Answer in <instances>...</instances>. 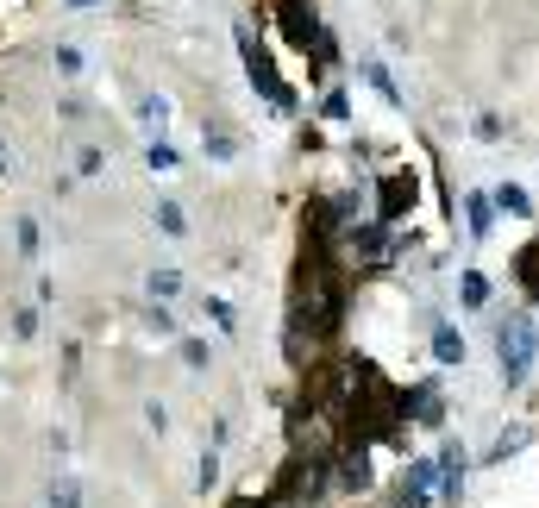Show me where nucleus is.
<instances>
[{
    "mask_svg": "<svg viewBox=\"0 0 539 508\" xmlns=\"http://www.w3.org/2000/svg\"><path fill=\"white\" fill-rule=\"evenodd\" d=\"M145 289H151V302H170V295L182 289V276H176V270H151V283H145Z\"/></svg>",
    "mask_w": 539,
    "mask_h": 508,
    "instance_id": "13",
    "label": "nucleus"
},
{
    "mask_svg": "<svg viewBox=\"0 0 539 508\" xmlns=\"http://www.w3.org/2000/svg\"><path fill=\"white\" fill-rule=\"evenodd\" d=\"M138 120H145V126H163V120H170V101H163V95H145V101H138Z\"/></svg>",
    "mask_w": 539,
    "mask_h": 508,
    "instance_id": "14",
    "label": "nucleus"
},
{
    "mask_svg": "<svg viewBox=\"0 0 539 508\" xmlns=\"http://www.w3.org/2000/svg\"><path fill=\"white\" fill-rule=\"evenodd\" d=\"M408 207H414V176H402V170L383 176V189H377V220L395 226V220L408 214Z\"/></svg>",
    "mask_w": 539,
    "mask_h": 508,
    "instance_id": "4",
    "label": "nucleus"
},
{
    "mask_svg": "<svg viewBox=\"0 0 539 508\" xmlns=\"http://www.w3.org/2000/svg\"><path fill=\"white\" fill-rule=\"evenodd\" d=\"M496 358H502V377H508V383H521V377L533 371V358H539V327H533V314L496 320Z\"/></svg>",
    "mask_w": 539,
    "mask_h": 508,
    "instance_id": "1",
    "label": "nucleus"
},
{
    "mask_svg": "<svg viewBox=\"0 0 539 508\" xmlns=\"http://www.w3.org/2000/svg\"><path fill=\"white\" fill-rule=\"evenodd\" d=\"M207 314H214L220 333H232V320H239V314H232V302H220V295H207Z\"/></svg>",
    "mask_w": 539,
    "mask_h": 508,
    "instance_id": "19",
    "label": "nucleus"
},
{
    "mask_svg": "<svg viewBox=\"0 0 539 508\" xmlns=\"http://www.w3.org/2000/svg\"><path fill=\"white\" fill-rule=\"evenodd\" d=\"M19 251H26V258L38 251V226H32V220H19Z\"/></svg>",
    "mask_w": 539,
    "mask_h": 508,
    "instance_id": "25",
    "label": "nucleus"
},
{
    "mask_svg": "<svg viewBox=\"0 0 539 508\" xmlns=\"http://www.w3.org/2000/svg\"><path fill=\"white\" fill-rule=\"evenodd\" d=\"M464 207H471V233L483 239V233H489V226H496V195H471V201H464Z\"/></svg>",
    "mask_w": 539,
    "mask_h": 508,
    "instance_id": "11",
    "label": "nucleus"
},
{
    "mask_svg": "<svg viewBox=\"0 0 539 508\" xmlns=\"http://www.w3.org/2000/svg\"><path fill=\"white\" fill-rule=\"evenodd\" d=\"M13 333L32 339V333H38V308H19V314H13Z\"/></svg>",
    "mask_w": 539,
    "mask_h": 508,
    "instance_id": "23",
    "label": "nucleus"
},
{
    "mask_svg": "<svg viewBox=\"0 0 539 508\" xmlns=\"http://www.w3.org/2000/svg\"><path fill=\"white\" fill-rule=\"evenodd\" d=\"M145 327H151V333L163 339V333H176V314L163 308V302H151V308H145Z\"/></svg>",
    "mask_w": 539,
    "mask_h": 508,
    "instance_id": "16",
    "label": "nucleus"
},
{
    "mask_svg": "<svg viewBox=\"0 0 539 508\" xmlns=\"http://www.w3.org/2000/svg\"><path fill=\"white\" fill-rule=\"evenodd\" d=\"M13 170V151H7V138H0V176H7Z\"/></svg>",
    "mask_w": 539,
    "mask_h": 508,
    "instance_id": "26",
    "label": "nucleus"
},
{
    "mask_svg": "<svg viewBox=\"0 0 539 508\" xmlns=\"http://www.w3.org/2000/svg\"><path fill=\"white\" fill-rule=\"evenodd\" d=\"M514 276H521V289H527V302H539V239L514 258Z\"/></svg>",
    "mask_w": 539,
    "mask_h": 508,
    "instance_id": "7",
    "label": "nucleus"
},
{
    "mask_svg": "<svg viewBox=\"0 0 539 508\" xmlns=\"http://www.w3.org/2000/svg\"><path fill=\"white\" fill-rule=\"evenodd\" d=\"M433 358H439V364H464V339H458V327H439V333H433Z\"/></svg>",
    "mask_w": 539,
    "mask_h": 508,
    "instance_id": "10",
    "label": "nucleus"
},
{
    "mask_svg": "<svg viewBox=\"0 0 539 508\" xmlns=\"http://www.w3.org/2000/svg\"><path fill=\"white\" fill-rule=\"evenodd\" d=\"M339 483H345V490H364V483H370V452H364V440L339 452Z\"/></svg>",
    "mask_w": 539,
    "mask_h": 508,
    "instance_id": "6",
    "label": "nucleus"
},
{
    "mask_svg": "<svg viewBox=\"0 0 539 508\" xmlns=\"http://www.w3.org/2000/svg\"><path fill=\"white\" fill-rule=\"evenodd\" d=\"M320 113H326V120H345V113H351V101H345V95H339V88H333V95H326V101H320Z\"/></svg>",
    "mask_w": 539,
    "mask_h": 508,
    "instance_id": "24",
    "label": "nucleus"
},
{
    "mask_svg": "<svg viewBox=\"0 0 539 508\" xmlns=\"http://www.w3.org/2000/svg\"><path fill=\"white\" fill-rule=\"evenodd\" d=\"M496 207H502L508 220H527V214H533V201H527L521 182H502V189H496Z\"/></svg>",
    "mask_w": 539,
    "mask_h": 508,
    "instance_id": "8",
    "label": "nucleus"
},
{
    "mask_svg": "<svg viewBox=\"0 0 539 508\" xmlns=\"http://www.w3.org/2000/svg\"><path fill=\"white\" fill-rule=\"evenodd\" d=\"M439 490V458H408L402 477V508H427V496Z\"/></svg>",
    "mask_w": 539,
    "mask_h": 508,
    "instance_id": "3",
    "label": "nucleus"
},
{
    "mask_svg": "<svg viewBox=\"0 0 539 508\" xmlns=\"http://www.w3.org/2000/svg\"><path fill=\"white\" fill-rule=\"evenodd\" d=\"M464 465H471V458H464V446H458V440H452V446L439 452V496H445V502H458V483H464Z\"/></svg>",
    "mask_w": 539,
    "mask_h": 508,
    "instance_id": "5",
    "label": "nucleus"
},
{
    "mask_svg": "<svg viewBox=\"0 0 539 508\" xmlns=\"http://www.w3.org/2000/svg\"><path fill=\"white\" fill-rule=\"evenodd\" d=\"M464 302H471V308H483L489 302V283H483V276L471 270V276H464Z\"/></svg>",
    "mask_w": 539,
    "mask_h": 508,
    "instance_id": "21",
    "label": "nucleus"
},
{
    "mask_svg": "<svg viewBox=\"0 0 539 508\" xmlns=\"http://www.w3.org/2000/svg\"><path fill=\"white\" fill-rule=\"evenodd\" d=\"M195 483H201V490H214V483H220V458H214V452L201 458V471H195Z\"/></svg>",
    "mask_w": 539,
    "mask_h": 508,
    "instance_id": "22",
    "label": "nucleus"
},
{
    "mask_svg": "<svg viewBox=\"0 0 539 508\" xmlns=\"http://www.w3.org/2000/svg\"><path fill=\"white\" fill-rule=\"evenodd\" d=\"M57 69H63V76H82V51H76V44H57Z\"/></svg>",
    "mask_w": 539,
    "mask_h": 508,
    "instance_id": "20",
    "label": "nucleus"
},
{
    "mask_svg": "<svg viewBox=\"0 0 539 508\" xmlns=\"http://www.w3.org/2000/svg\"><path fill=\"white\" fill-rule=\"evenodd\" d=\"M44 508H82V483H76V477H51V490H44Z\"/></svg>",
    "mask_w": 539,
    "mask_h": 508,
    "instance_id": "9",
    "label": "nucleus"
},
{
    "mask_svg": "<svg viewBox=\"0 0 539 508\" xmlns=\"http://www.w3.org/2000/svg\"><path fill=\"white\" fill-rule=\"evenodd\" d=\"M69 7H101V0H69Z\"/></svg>",
    "mask_w": 539,
    "mask_h": 508,
    "instance_id": "27",
    "label": "nucleus"
},
{
    "mask_svg": "<svg viewBox=\"0 0 539 508\" xmlns=\"http://www.w3.org/2000/svg\"><path fill=\"white\" fill-rule=\"evenodd\" d=\"M201 145H207V157H232V151H239V138H232L226 126H207V132H201Z\"/></svg>",
    "mask_w": 539,
    "mask_h": 508,
    "instance_id": "12",
    "label": "nucleus"
},
{
    "mask_svg": "<svg viewBox=\"0 0 539 508\" xmlns=\"http://www.w3.org/2000/svg\"><path fill=\"white\" fill-rule=\"evenodd\" d=\"M145 164H151V170L163 176V170H176V151H170V145H163V138H151V151H145Z\"/></svg>",
    "mask_w": 539,
    "mask_h": 508,
    "instance_id": "18",
    "label": "nucleus"
},
{
    "mask_svg": "<svg viewBox=\"0 0 539 508\" xmlns=\"http://www.w3.org/2000/svg\"><path fill=\"white\" fill-rule=\"evenodd\" d=\"M182 358H189V371H207L214 352H207V339H182Z\"/></svg>",
    "mask_w": 539,
    "mask_h": 508,
    "instance_id": "17",
    "label": "nucleus"
},
{
    "mask_svg": "<svg viewBox=\"0 0 539 508\" xmlns=\"http://www.w3.org/2000/svg\"><path fill=\"white\" fill-rule=\"evenodd\" d=\"M239 51H245V76H251V88L264 95L270 107H283V113H295V88L276 76V63H270V51H257V38L239 26Z\"/></svg>",
    "mask_w": 539,
    "mask_h": 508,
    "instance_id": "2",
    "label": "nucleus"
},
{
    "mask_svg": "<svg viewBox=\"0 0 539 508\" xmlns=\"http://www.w3.org/2000/svg\"><path fill=\"white\" fill-rule=\"evenodd\" d=\"M157 226H163V233H176V239L189 233V220H182V207H176V201H163V207H157Z\"/></svg>",
    "mask_w": 539,
    "mask_h": 508,
    "instance_id": "15",
    "label": "nucleus"
}]
</instances>
